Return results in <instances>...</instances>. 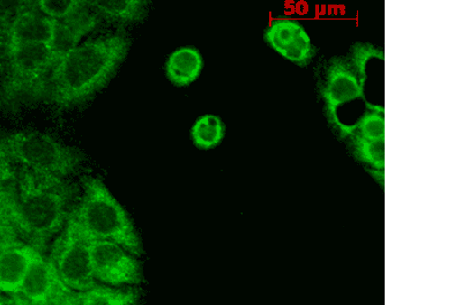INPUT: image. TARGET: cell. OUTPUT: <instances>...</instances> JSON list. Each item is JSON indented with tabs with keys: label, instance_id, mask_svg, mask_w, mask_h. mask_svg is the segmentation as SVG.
<instances>
[{
	"label": "cell",
	"instance_id": "1",
	"mask_svg": "<svg viewBox=\"0 0 462 305\" xmlns=\"http://www.w3.org/2000/svg\"><path fill=\"white\" fill-rule=\"evenodd\" d=\"M130 48L131 41L123 32L80 42L57 62L42 97L61 109L91 100L116 76Z\"/></svg>",
	"mask_w": 462,
	"mask_h": 305
},
{
	"label": "cell",
	"instance_id": "2",
	"mask_svg": "<svg viewBox=\"0 0 462 305\" xmlns=\"http://www.w3.org/2000/svg\"><path fill=\"white\" fill-rule=\"evenodd\" d=\"M14 162V161H13ZM17 175L12 227L43 254L73 209L74 189L61 178L32 172L14 162Z\"/></svg>",
	"mask_w": 462,
	"mask_h": 305
},
{
	"label": "cell",
	"instance_id": "3",
	"mask_svg": "<svg viewBox=\"0 0 462 305\" xmlns=\"http://www.w3.org/2000/svg\"><path fill=\"white\" fill-rule=\"evenodd\" d=\"M69 220L92 241L116 243L135 257L143 253L128 213L98 178L88 177L83 181V192Z\"/></svg>",
	"mask_w": 462,
	"mask_h": 305
},
{
	"label": "cell",
	"instance_id": "4",
	"mask_svg": "<svg viewBox=\"0 0 462 305\" xmlns=\"http://www.w3.org/2000/svg\"><path fill=\"white\" fill-rule=\"evenodd\" d=\"M0 152L34 173L61 180L76 174L84 161L83 154L76 148L37 131L0 135Z\"/></svg>",
	"mask_w": 462,
	"mask_h": 305
},
{
	"label": "cell",
	"instance_id": "5",
	"mask_svg": "<svg viewBox=\"0 0 462 305\" xmlns=\"http://www.w3.org/2000/svg\"><path fill=\"white\" fill-rule=\"evenodd\" d=\"M10 50L9 64L0 84V106L14 109L27 100L42 98L59 60L48 44L27 43Z\"/></svg>",
	"mask_w": 462,
	"mask_h": 305
},
{
	"label": "cell",
	"instance_id": "6",
	"mask_svg": "<svg viewBox=\"0 0 462 305\" xmlns=\"http://www.w3.org/2000/svg\"><path fill=\"white\" fill-rule=\"evenodd\" d=\"M91 245L92 240L69 220L51 245L48 259L72 292H84L97 285Z\"/></svg>",
	"mask_w": 462,
	"mask_h": 305
},
{
	"label": "cell",
	"instance_id": "7",
	"mask_svg": "<svg viewBox=\"0 0 462 305\" xmlns=\"http://www.w3.org/2000/svg\"><path fill=\"white\" fill-rule=\"evenodd\" d=\"M318 91L324 102L328 122L338 132L341 139H346L354 132V125H344L339 121L337 108L360 98L366 103L367 107L371 104L365 98L364 87L346 58L334 57L328 62Z\"/></svg>",
	"mask_w": 462,
	"mask_h": 305
},
{
	"label": "cell",
	"instance_id": "8",
	"mask_svg": "<svg viewBox=\"0 0 462 305\" xmlns=\"http://www.w3.org/2000/svg\"><path fill=\"white\" fill-rule=\"evenodd\" d=\"M94 278L103 285L122 287L141 282V267L135 256L122 245L108 241H92Z\"/></svg>",
	"mask_w": 462,
	"mask_h": 305
},
{
	"label": "cell",
	"instance_id": "9",
	"mask_svg": "<svg viewBox=\"0 0 462 305\" xmlns=\"http://www.w3.org/2000/svg\"><path fill=\"white\" fill-rule=\"evenodd\" d=\"M40 254L32 244L6 230L0 241V293L18 295L30 266Z\"/></svg>",
	"mask_w": 462,
	"mask_h": 305
},
{
	"label": "cell",
	"instance_id": "10",
	"mask_svg": "<svg viewBox=\"0 0 462 305\" xmlns=\"http://www.w3.org/2000/svg\"><path fill=\"white\" fill-rule=\"evenodd\" d=\"M264 41L275 53L300 67H307L317 55V48L300 22L278 19L264 32Z\"/></svg>",
	"mask_w": 462,
	"mask_h": 305
},
{
	"label": "cell",
	"instance_id": "11",
	"mask_svg": "<svg viewBox=\"0 0 462 305\" xmlns=\"http://www.w3.org/2000/svg\"><path fill=\"white\" fill-rule=\"evenodd\" d=\"M72 293L60 280L48 257L37 256L30 266L18 295L32 305H56Z\"/></svg>",
	"mask_w": 462,
	"mask_h": 305
},
{
	"label": "cell",
	"instance_id": "12",
	"mask_svg": "<svg viewBox=\"0 0 462 305\" xmlns=\"http://www.w3.org/2000/svg\"><path fill=\"white\" fill-rule=\"evenodd\" d=\"M57 21L49 18L32 2L26 9L17 14L10 25L3 29L10 48L27 43H41L51 46L56 35Z\"/></svg>",
	"mask_w": 462,
	"mask_h": 305
},
{
	"label": "cell",
	"instance_id": "13",
	"mask_svg": "<svg viewBox=\"0 0 462 305\" xmlns=\"http://www.w3.org/2000/svg\"><path fill=\"white\" fill-rule=\"evenodd\" d=\"M99 17L88 9L71 18L57 21L56 35L51 48L58 58L61 59L67 51L76 48L84 37L91 33L99 24Z\"/></svg>",
	"mask_w": 462,
	"mask_h": 305
},
{
	"label": "cell",
	"instance_id": "14",
	"mask_svg": "<svg viewBox=\"0 0 462 305\" xmlns=\"http://www.w3.org/2000/svg\"><path fill=\"white\" fill-rule=\"evenodd\" d=\"M204 65V57L199 49L190 46L178 48L167 59L166 77L175 87H189L199 79Z\"/></svg>",
	"mask_w": 462,
	"mask_h": 305
},
{
	"label": "cell",
	"instance_id": "15",
	"mask_svg": "<svg viewBox=\"0 0 462 305\" xmlns=\"http://www.w3.org/2000/svg\"><path fill=\"white\" fill-rule=\"evenodd\" d=\"M87 5L99 18L119 24L141 23L147 17L149 7L145 0L87 2Z\"/></svg>",
	"mask_w": 462,
	"mask_h": 305
},
{
	"label": "cell",
	"instance_id": "16",
	"mask_svg": "<svg viewBox=\"0 0 462 305\" xmlns=\"http://www.w3.org/2000/svg\"><path fill=\"white\" fill-rule=\"evenodd\" d=\"M77 300L79 305H139V293L132 288L97 284L87 291L78 292Z\"/></svg>",
	"mask_w": 462,
	"mask_h": 305
},
{
	"label": "cell",
	"instance_id": "17",
	"mask_svg": "<svg viewBox=\"0 0 462 305\" xmlns=\"http://www.w3.org/2000/svg\"><path fill=\"white\" fill-rule=\"evenodd\" d=\"M226 125L222 118L213 114L199 116L193 123L190 137L199 151H211L222 143L226 137Z\"/></svg>",
	"mask_w": 462,
	"mask_h": 305
},
{
	"label": "cell",
	"instance_id": "18",
	"mask_svg": "<svg viewBox=\"0 0 462 305\" xmlns=\"http://www.w3.org/2000/svg\"><path fill=\"white\" fill-rule=\"evenodd\" d=\"M348 148L356 161L374 170L385 168V140L371 141L364 139L356 133L350 134Z\"/></svg>",
	"mask_w": 462,
	"mask_h": 305
},
{
	"label": "cell",
	"instance_id": "19",
	"mask_svg": "<svg viewBox=\"0 0 462 305\" xmlns=\"http://www.w3.org/2000/svg\"><path fill=\"white\" fill-rule=\"evenodd\" d=\"M379 59L384 60V51L370 42H357L349 49L348 56L346 57V61L352 67L353 70L359 78L360 84L365 87L367 80L366 67L371 59Z\"/></svg>",
	"mask_w": 462,
	"mask_h": 305
},
{
	"label": "cell",
	"instance_id": "20",
	"mask_svg": "<svg viewBox=\"0 0 462 305\" xmlns=\"http://www.w3.org/2000/svg\"><path fill=\"white\" fill-rule=\"evenodd\" d=\"M354 133L371 141L385 140L384 108L371 106L354 125Z\"/></svg>",
	"mask_w": 462,
	"mask_h": 305
},
{
	"label": "cell",
	"instance_id": "21",
	"mask_svg": "<svg viewBox=\"0 0 462 305\" xmlns=\"http://www.w3.org/2000/svg\"><path fill=\"white\" fill-rule=\"evenodd\" d=\"M37 9L55 21H63L88 9L87 2H35Z\"/></svg>",
	"mask_w": 462,
	"mask_h": 305
},
{
	"label": "cell",
	"instance_id": "22",
	"mask_svg": "<svg viewBox=\"0 0 462 305\" xmlns=\"http://www.w3.org/2000/svg\"><path fill=\"white\" fill-rule=\"evenodd\" d=\"M32 2H0V29L9 26L19 13Z\"/></svg>",
	"mask_w": 462,
	"mask_h": 305
},
{
	"label": "cell",
	"instance_id": "23",
	"mask_svg": "<svg viewBox=\"0 0 462 305\" xmlns=\"http://www.w3.org/2000/svg\"><path fill=\"white\" fill-rule=\"evenodd\" d=\"M0 226L13 230L12 209L9 199H7L5 192L3 189L2 183H0Z\"/></svg>",
	"mask_w": 462,
	"mask_h": 305
},
{
	"label": "cell",
	"instance_id": "24",
	"mask_svg": "<svg viewBox=\"0 0 462 305\" xmlns=\"http://www.w3.org/2000/svg\"><path fill=\"white\" fill-rule=\"evenodd\" d=\"M10 44L3 29H0V78L4 77L10 60Z\"/></svg>",
	"mask_w": 462,
	"mask_h": 305
},
{
	"label": "cell",
	"instance_id": "25",
	"mask_svg": "<svg viewBox=\"0 0 462 305\" xmlns=\"http://www.w3.org/2000/svg\"><path fill=\"white\" fill-rule=\"evenodd\" d=\"M56 305H79L77 300V293L72 292L69 295H67L65 299L58 302Z\"/></svg>",
	"mask_w": 462,
	"mask_h": 305
},
{
	"label": "cell",
	"instance_id": "26",
	"mask_svg": "<svg viewBox=\"0 0 462 305\" xmlns=\"http://www.w3.org/2000/svg\"><path fill=\"white\" fill-rule=\"evenodd\" d=\"M9 305H32L20 295L10 296Z\"/></svg>",
	"mask_w": 462,
	"mask_h": 305
},
{
	"label": "cell",
	"instance_id": "27",
	"mask_svg": "<svg viewBox=\"0 0 462 305\" xmlns=\"http://www.w3.org/2000/svg\"><path fill=\"white\" fill-rule=\"evenodd\" d=\"M10 304V296H6L3 293H0V305H9Z\"/></svg>",
	"mask_w": 462,
	"mask_h": 305
},
{
	"label": "cell",
	"instance_id": "28",
	"mask_svg": "<svg viewBox=\"0 0 462 305\" xmlns=\"http://www.w3.org/2000/svg\"><path fill=\"white\" fill-rule=\"evenodd\" d=\"M6 230H11V229L5 228V227H3L2 226H0V241H2L3 236H4L5 233L6 232ZM12 232H13V230H12Z\"/></svg>",
	"mask_w": 462,
	"mask_h": 305
}]
</instances>
